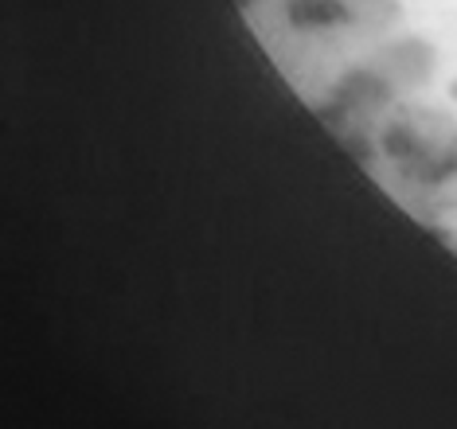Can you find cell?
<instances>
[{
	"label": "cell",
	"mask_w": 457,
	"mask_h": 429,
	"mask_svg": "<svg viewBox=\"0 0 457 429\" xmlns=\"http://www.w3.org/2000/svg\"><path fill=\"white\" fill-rule=\"evenodd\" d=\"M379 161L411 187H445L457 180V118L434 106H395L376 133Z\"/></svg>",
	"instance_id": "6da1fadb"
},
{
	"label": "cell",
	"mask_w": 457,
	"mask_h": 429,
	"mask_svg": "<svg viewBox=\"0 0 457 429\" xmlns=\"http://www.w3.org/2000/svg\"><path fill=\"white\" fill-rule=\"evenodd\" d=\"M403 0H282V20L297 36L328 31H379L395 24Z\"/></svg>",
	"instance_id": "7a4b0ae2"
},
{
	"label": "cell",
	"mask_w": 457,
	"mask_h": 429,
	"mask_svg": "<svg viewBox=\"0 0 457 429\" xmlns=\"http://www.w3.org/2000/svg\"><path fill=\"white\" fill-rule=\"evenodd\" d=\"M371 62H376L399 90H419L434 78L438 51L422 36H399V39H391L387 47H379L376 55H371Z\"/></svg>",
	"instance_id": "3957f363"
},
{
	"label": "cell",
	"mask_w": 457,
	"mask_h": 429,
	"mask_svg": "<svg viewBox=\"0 0 457 429\" xmlns=\"http://www.w3.org/2000/svg\"><path fill=\"white\" fill-rule=\"evenodd\" d=\"M445 94H450V102H457V75L450 78V87H445Z\"/></svg>",
	"instance_id": "277c9868"
},
{
	"label": "cell",
	"mask_w": 457,
	"mask_h": 429,
	"mask_svg": "<svg viewBox=\"0 0 457 429\" xmlns=\"http://www.w3.org/2000/svg\"><path fill=\"white\" fill-rule=\"evenodd\" d=\"M235 4H238V8H254V0H235Z\"/></svg>",
	"instance_id": "5b68a950"
}]
</instances>
